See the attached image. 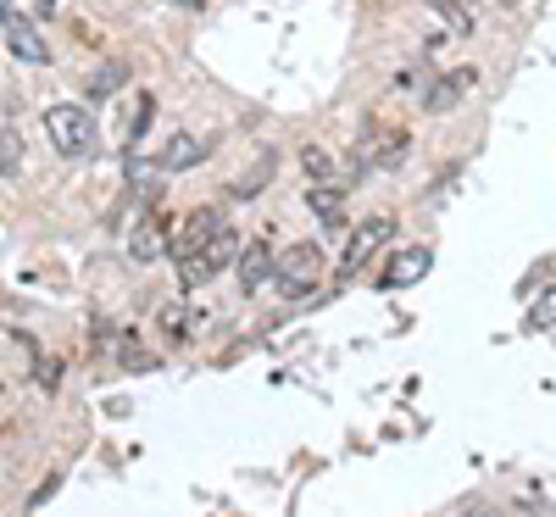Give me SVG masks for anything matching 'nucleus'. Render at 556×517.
<instances>
[{"mask_svg":"<svg viewBox=\"0 0 556 517\" xmlns=\"http://www.w3.org/2000/svg\"><path fill=\"white\" fill-rule=\"evenodd\" d=\"M45 134H51L56 156H89V151H96V139H101L89 106H73V101H56L51 112H45Z\"/></svg>","mask_w":556,"mask_h":517,"instance_id":"obj_1","label":"nucleus"},{"mask_svg":"<svg viewBox=\"0 0 556 517\" xmlns=\"http://www.w3.org/2000/svg\"><path fill=\"white\" fill-rule=\"evenodd\" d=\"M273 278H278V290L295 295V301L312 295V290H317V278H323V251H317V245H290V251H278Z\"/></svg>","mask_w":556,"mask_h":517,"instance_id":"obj_2","label":"nucleus"},{"mask_svg":"<svg viewBox=\"0 0 556 517\" xmlns=\"http://www.w3.org/2000/svg\"><path fill=\"white\" fill-rule=\"evenodd\" d=\"M235 256H240V240H235V228H223L212 245H201L190 262H178V285H184V290H201V285H212V278L235 262Z\"/></svg>","mask_w":556,"mask_h":517,"instance_id":"obj_3","label":"nucleus"},{"mask_svg":"<svg viewBox=\"0 0 556 517\" xmlns=\"http://www.w3.org/2000/svg\"><path fill=\"white\" fill-rule=\"evenodd\" d=\"M390 234H395V217H367V223L351 234V245H345V262H340V273H345V278H356L367 262H374V256L384 251V240H390Z\"/></svg>","mask_w":556,"mask_h":517,"instance_id":"obj_4","label":"nucleus"},{"mask_svg":"<svg viewBox=\"0 0 556 517\" xmlns=\"http://www.w3.org/2000/svg\"><path fill=\"white\" fill-rule=\"evenodd\" d=\"M0 23H7V45H12L17 62H28V67H45V62H51V45L39 39V28H34L28 17H17V12L7 7V12H0Z\"/></svg>","mask_w":556,"mask_h":517,"instance_id":"obj_5","label":"nucleus"},{"mask_svg":"<svg viewBox=\"0 0 556 517\" xmlns=\"http://www.w3.org/2000/svg\"><path fill=\"white\" fill-rule=\"evenodd\" d=\"M212 146H217L212 134H173L167 146H162V156H156V167H167V173H184V167L206 162V156H212Z\"/></svg>","mask_w":556,"mask_h":517,"instance_id":"obj_6","label":"nucleus"},{"mask_svg":"<svg viewBox=\"0 0 556 517\" xmlns=\"http://www.w3.org/2000/svg\"><path fill=\"white\" fill-rule=\"evenodd\" d=\"M223 228H228V223H223V212H217V206H201V212H190V217H184V234H178V262H190L201 245H212Z\"/></svg>","mask_w":556,"mask_h":517,"instance_id":"obj_7","label":"nucleus"},{"mask_svg":"<svg viewBox=\"0 0 556 517\" xmlns=\"http://www.w3.org/2000/svg\"><path fill=\"white\" fill-rule=\"evenodd\" d=\"M273 278V251L267 245H245L240 251V290H262Z\"/></svg>","mask_w":556,"mask_h":517,"instance_id":"obj_8","label":"nucleus"},{"mask_svg":"<svg viewBox=\"0 0 556 517\" xmlns=\"http://www.w3.org/2000/svg\"><path fill=\"white\" fill-rule=\"evenodd\" d=\"M162 251H167V234H162V223H139V228L128 234V256H134V262H146V267H151Z\"/></svg>","mask_w":556,"mask_h":517,"instance_id":"obj_9","label":"nucleus"},{"mask_svg":"<svg viewBox=\"0 0 556 517\" xmlns=\"http://www.w3.org/2000/svg\"><path fill=\"white\" fill-rule=\"evenodd\" d=\"M306 206L323 217V228H345V206H340V184H312Z\"/></svg>","mask_w":556,"mask_h":517,"instance_id":"obj_10","label":"nucleus"},{"mask_svg":"<svg viewBox=\"0 0 556 517\" xmlns=\"http://www.w3.org/2000/svg\"><path fill=\"white\" fill-rule=\"evenodd\" d=\"M424 267H429V251H401L384 273V290H401L406 278H424Z\"/></svg>","mask_w":556,"mask_h":517,"instance_id":"obj_11","label":"nucleus"},{"mask_svg":"<svg viewBox=\"0 0 556 517\" xmlns=\"http://www.w3.org/2000/svg\"><path fill=\"white\" fill-rule=\"evenodd\" d=\"M301 167H306V178H317V184H345V178L334 173V156L323 151V146H301Z\"/></svg>","mask_w":556,"mask_h":517,"instance_id":"obj_12","label":"nucleus"},{"mask_svg":"<svg viewBox=\"0 0 556 517\" xmlns=\"http://www.w3.org/2000/svg\"><path fill=\"white\" fill-rule=\"evenodd\" d=\"M128 78V67L123 62H106L96 78H89V101H106V96H117V84Z\"/></svg>","mask_w":556,"mask_h":517,"instance_id":"obj_13","label":"nucleus"},{"mask_svg":"<svg viewBox=\"0 0 556 517\" xmlns=\"http://www.w3.org/2000/svg\"><path fill=\"white\" fill-rule=\"evenodd\" d=\"M473 73H456V78H440L434 84V96H429V112H445V106H456L462 101V84H468Z\"/></svg>","mask_w":556,"mask_h":517,"instance_id":"obj_14","label":"nucleus"},{"mask_svg":"<svg viewBox=\"0 0 556 517\" xmlns=\"http://www.w3.org/2000/svg\"><path fill=\"white\" fill-rule=\"evenodd\" d=\"M267 173H273V156H262V162H256V167H251V173H245V178L235 184V196H240V201L262 196V184H267Z\"/></svg>","mask_w":556,"mask_h":517,"instance_id":"obj_15","label":"nucleus"},{"mask_svg":"<svg viewBox=\"0 0 556 517\" xmlns=\"http://www.w3.org/2000/svg\"><path fill=\"white\" fill-rule=\"evenodd\" d=\"M17 162H23V139L7 128V134H0V178H12V173H17Z\"/></svg>","mask_w":556,"mask_h":517,"instance_id":"obj_16","label":"nucleus"},{"mask_svg":"<svg viewBox=\"0 0 556 517\" xmlns=\"http://www.w3.org/2000/svg\"><path fill=\"white\" fill-rule=\"evenodd\" d=\"M529 328H556V285L534 301V312H529Z\"/></svg>","mask_w":556,"mask_h":517,"instance_id":"obj_17","label":"nucleus"},{"mask_svg":"<svg viewBox=\"0 0 556 517\" xmlns=\"http://www.w3.org/2000/svg\"><path fill=\"white\" fill-rule=\"evenodd\" d=\"M429 7H434V12H440V17H445V23L456 28V34H468V12H462L456 0H429Z\"/></svg>","mask_w":556,"mask_h":517,"instance_id":"obj_18","label":"nucleus"},{"mask_svg":"<svg viewBox=\"0 0 556 517\" xmlns=\"http://www.w3.org/2000/svg\"><path fill=\"white\" fill-rule=\"evenodd\" d=\"M34 379H39L45 390H56V384H62V362H34Z\"/></svg>","mask_w":556,"mask_h":517,"instance_id":"obj_19","label":"nucleus"},{"mask_svg":"<svg viewBox=\"0 0 556 517\" xmlns=\"http://www.w3.org/2000/svg\"><path fill=\"white\" fill-rule=\"evenodd\" d=\"M167 7H178V12H201L206 0H167Z\"/></svg>","mask_w":556,"mask_h":517,"instance_id":"obj_20","label":"nucleus"},{"mask_svg":"<svg viewBox=\"0 0 556 517\" xmlns=\"http://www.w3.org/2000/svg\"><path fill=\"white\" fill-rule=\"evenodd\" d=\"M518 517H540V512H534V506H523V512H518Z\"/></svg>","mask_w":556,"mask_h":517,"instance_id":"obj_21","label":"nucleus"}]
</instances>
